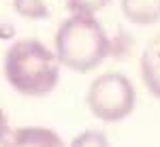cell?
Listing matches in <instances>:
<instances>
[{
    "label": "cell",
    "mask_w": 160,
    "mask_h": 147,
    "mask_svg": "<svg viewBox=\"0 0 160 147\" xmlns=\"http://www.w3.org/2000/svg\"><path fill=\"white\" fill-rule=\"evenodd\" d=\"M60 60L56 51L38 41H17L4 56V77L9 86L24 96H45L60 79Z\"/></svg>",
    "instance_id": "1"
},
{
    "label": "cell",
    "mask_w": 160,
    "mask_h": 147,
    "mask_svg": "<svg viewBox=\"0 0 160 147\" xmlns=\"http://www.w3.org/2000/svg\"><path fill=\"white\" fill-rule=\"evenodd\" d=\"M111 53V43L98 19L90 13H73L56 34V56L62 66L90 73Z\"/></svg>",
    "instance_id": "2"
},
{
    "label": "cell",
    "mask_w": 160,
    "mask_h": 147,
    "mask_svg": "<svg viewBox=\"0 0 160 147\" xmlns=\"http://www.w3.org/2000/svg\"><path fill=\"white\" fill-rule=\"evenodd\" d=\"M88 109L102 122H122L137 105V92L130 79L122 73H105L92 81L88 90Z\"/></svg>",
    "instance_id": "3"
},
{
    "label": "cell",
    "mask_w": 160,
    "mask_h": 147,
    "mask_svg": "<svg viewBox=\"0 0 160 147\" xmlns=\"http://www.w3.org/2000/svg\"><path fill=\"white\" fill-rule=\"evenodd\" d=\"M0 147H64V141L58 132L49 128L26 126V128L11 130Z\"/></svg>",
    "instance_id": "4"
},
{
    "label": "cell",
    "mask_w": 160,
    "mask_h": 147,
    "mask_svg": "<svg viewBox=\"0 0 160 147\" xmlns=\"http://www.w3.org/2000/svg\"><path fill=\"white\" fill-rule=\"evenodd\" d=\"M141 77L145 87L160 98V34L152 38L141 53Z\"/></svg>",
    "instance_id": "5"
},
{
    "label": "cell",
    "mask_w": 160,
    "mask_h": 147,
    "mask_svg": "<svg viewBox=\"0 0 160 147\" xmlns=\"http://www.w3.org/2000/svg\"><path fill=\"white\" fill-rule=\"evenodd\" d=\"M124 17L137 26H152L160 22V0H120Z\"/></svg>",
    "instance_id": "6"
},
{
    "label": "cell",
    "mask_w": 160,
    "mask_h": 147,
    "mask_svg": "<svg viewBox=\"0 0 160 147\" xmlns=\"http://www.w3.org/2000/svg\"><path fill=\"white\" fill-rule=\"evenodd\" d=\"M13 7L26 19H45L49 15L43 0H13Z\"/></svg>",
    "instance_id": "7"
},
{
    "label": "cell",
    "mask_w": 160,
    "mask_h": 147,
    "mask_svg": "<svg viewBox=\"0 0 160 147\" xmlns=\"http://www.w3.org/2000/svg\"><path fill=\"white\" fill-rule=\"evenodd\" d=\"M68 147H111V145H109V139H107L105 132H100V130H86L79 136H75Z\"/></svg>",
    "instance_id": "8"
},
{
    "label": "cell",
    "mask_w": 160,
    "mask_h": 147,
    "mask_svg": "<svg viewBox=\"0 0 160 147\" xmlns=\"http://www.w3.org/2000/svg\"><path fill=\"white\" fill-rule=\"evenodd\" d=\"M111 0H66V7L73 13H90L94 15L96 11L105 9Z\"/></svg>",
    "instance_id": "9"
},
{
    "label": "cell",
    "mask_w": 160,
    "mask_h": 147,
    "mask_svg": "<svg viewBox=\"0 0 160 147\" xmlns=\"http://www.w3.org/2000/svg\"><path fill=\"white\" fill-rule=\"evenodd\" d=\"M9 132H11V128H9V117H7L4 109L0 107V145L4 143V139L9 136Z\"/></svg>",
    "instance_id": "10"
}]
</instances>
